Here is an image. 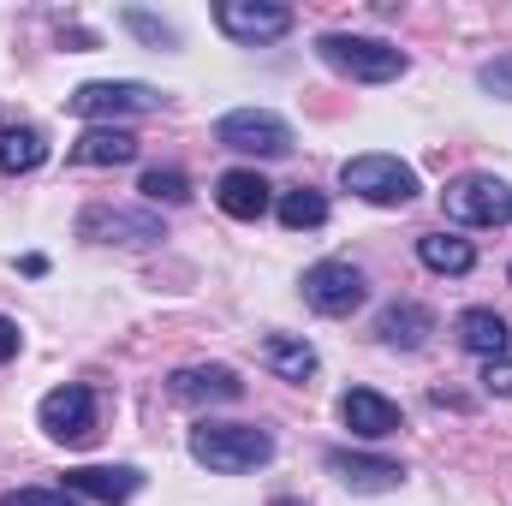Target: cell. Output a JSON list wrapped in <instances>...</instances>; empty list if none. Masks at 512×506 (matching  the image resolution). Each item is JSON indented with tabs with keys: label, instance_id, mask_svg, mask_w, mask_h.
Returning a JSON list of instances; mask_svg holds the SVG:
<instances>
[{
	"label": "cell",
	"instance_id": "24",
	"mask_svg": "<svg viewBox=\"0 0 512 506\" xmlns=\"http://www.w3.org/2000/svg\"><path fill=\"white\" fill-rule=\"evenodd\" d=\"M120 18H126V30H131V36H143L149 48H179V30H173L167 18H155V12H143V6H126Z\"/></svg>",
	"mask_w": 512,
	"mask_h": 506
},
{
	"label": "cell",
	"instance_id": "9",
	"mask_svg": "<svg viewBox=\"0 0 512 506\" xmlns=\"http://www.w3.org/2000/svg\"><path fill=\"white\" fill-rule=\"evenodd\" d=\"M298 286H304V304H310L316 316H352V310L370 298V286H364V268H358V262H340V256H328V262H310Z\"/></svg>",
	"mask_w": 512,
	"mask_h": 506
},
{
	"label": "cell",
	"instance_id": "11",
	"mask_svg": "<svg viewBox=\"0 0 512 506\" xmlns=\"http://www.w3.org/2000/svg\"><path fill=\"white\" fill-rule=\"evenodd\" d=\"M60 489L78 495V501L126 506L131 495L143 489V471H137V465H72V471L60 477Z\"/></svg>",
	"mask_w": 512,
	"mask_h": 506
},
{
	"label": "cell",
	"instance_id": "21",
	"mask_svg": "<svg viewBox=\"0 0 512 506\" xmlns=\"http://www.w3.org/2000/svg\"><path fill=\"white\" fill-rule=\"evenodd\" d=\"M48 161V137L36 126H0V173H36Z\"/></svg>",
	"mask_w": 512,
	"mask_h": 506
},
{
	"label": "cell",
	"instance_id": "16",
	"mask_svg": "<svg viewBox=\"0 0 512 506\" xmlns=\"http://www.w3.org/2000/svg\"><path fill=\"white\" fill-rule=\"evenodd\" d=\"M429 334H435V310L417 304V298H399V304H387L382 316H376V340H382L387 352H423Z\"/></svg>",
	"mask_w": 512,
	"mask_h": 506
},
{
	"label": "cell",
	"instance_id": "1",
	"mask_svg": "<svg viewBox=\"0 0 512 506\" xmlns=\"http://www.w3.org/2000/svg\"><path fill=\"white\" fill-rule=\"evenodd\" d=\"M191 459L215 477H245V471H262L274 459V435L256 429V423H197L191 429Z\"/></svg>",
	"mask_w": 512,
	"mask_h": 506
},
{
	"label": "cell",
	"instance_id": "20",
	"mask_svg": "<svg viewBox=\"0 0 512 506\" xmlns=\"http://www.w3.org/2000/svg\"><path fill=\"white\" fill-rule=\"evenodd\" d=\"M417 262L429 274H471L477 268V245L459 239V233H423L417 239Z\"/></svg>",
	"mask_w": 512,
	"mask_h": 506
},
{
	"label": "cell",
	"instance_id": "6",
	"mask_svg": "<svg viewBox=\"0 0 512 506\" xmlns=\"http://www.w3.org/2000/svg\"><path fill=\"white\" fill-rule=\"evenodd\" d=\"M215 143L233 155H256V161H280L292 155V126L274 108H233L215 120Z\"/></svg>",
	"mask_w": 512,
	"mask_h": 506
},
{
	"label": "cell",
	"instance_id": "15",
	"mask_svg": "<svg viewBox=\"0 0 512 506\" xmlns=\"http://www.w3.org/2000/svg\"><path fill=\"white\" fill-rule=\"evenodd\" d=\"M215 203H221V215H233V221H262V215L274 209V185H268L256 167H227V173L215 179Z\"/></svg>",
	"mask_w": 512,
	"mask_h": 506
},
{
	"label": "cell",
	"instance_id": "8",
	"mask_svg": "<svg viewBox=\"0 0 512 506\" xmlns=\"http://www.w3.org/2000/svg\"><path fill=\"white\" fill-rule=\"evenodd\" d=\"M215 24H221V36L239 42V48H268V42L292 36L298 12L280 6V0H221V6H215Z\"/></svg>",
	"mask_w": 512,
	"mask_h": 506
},
{
	"label": "cell",
	"instance_id": "14",
	"mask_svg": "<svg viewBox=\"0 0 512 506\" xmlns=\"http://www.w3.org/2000/svg\"><path fill=\"white\" fill-rule=\"evenodd\" d=\"M340 423L352 429V435H364V441H387V435H399V405L376 393V387H346L340 393Z\"/></svg>",
	"mask_w": 512,
	"mask_h": 506
},
{
	"label": "cell",
	"instance_id": "7",
	"mask_svg": "<svg viewBox=\"0 0 512 506\" xmlns=\"http://www.w3.org/2000/svg\"><path fill=\"white\" fill-rule=\"evenodd\" d=\"M66 108L78 120H131V114H155L161 108V90L155 84H137V78H96V84H78L66 96Z\"/></svg>",
	"mask_w": 512,
	"mask_h": 506
},
{
	"label": "cell",
	"instance_id": "2",
	"mask_svg": "<svg viewBox=\"0 0 512 506\" xmlns=\"http://www.w3.org/2000/svg\"><path fill=\"white\" fill-rule=\"evenodd\" d=\"M316 60L334 66V72L352 78V84H393V78L411 72L405 48H393V42H382V36H352V30L316 36Z\"/></svg>",
	"mask_w": 512,
	"mask_h": 506
},
{
	"label": "cell",
	"instance_id": "27",
	"mask_svg": "<svg viewBox=\"0 0 512 506\" xmlns=\"http://www.w3.org/2000/svg\"><path fill=\"white\" fill-rule=\"evenodd\" d=\"M483 393H495V399H512V358H495V364H483Z\"/></svg>",
	"mask_w": 512,
	"mask_h": 506
},
{
	"label": "cell",
	"instance_id": "12",
	"mask_svg": "<svg viewBox=\"0 0 512 506\" xmlns=\"http://www.w3.org/2000/svg\"><path fill=\"white\" fill-rule=\"evenodd\" d=\"M167 393L179 405H233V399H245V381L227 364H185L167 376Z\"/></svg>",
	"mask_w": 512,
	"mask_h": 506
},
{
	"label": "cell",
	"instance_id": "13",
	"mask_svg": "<svg viewBox=\"0 0 512 506\" xmlns=\"http://www.w3.org/2000/svg\"><path fill=\"white\" fill-rule=\"evenodd\" d=\"M328 471H334L352 495H393V489L405 483V465H399V459L352 453V447H334V453H328Z\"/></svg>",
	"mask_w": 512,
	"mask_h": 506
},
{
	"label": "cell",
	"instance_id": "3",
	"mask_svg": "<svg viewBox=\"0 0 512 506\" xmlns=\"http://www.w3.org/2000/svg\"><path fill=\"white\" fill-rule=\"evenodd\" d=\"M340 185L352 191V197H364V203H376V209H405L411 197H417V173L399 161V155H352L346 167H340Z\"/></svg>",
	"mask_w": 512,
	"mask_h": 506
},
{
	"label": "cell",
	"instance_id": "17",
	"mask_svg": "<svg viewBox=\"0 0 512 506\" xmlns=\"http://www.w3.org/2000/svg\"><path fill=\"white\" fill-rule=\"evenodd\" d=\"M453 334H459V346H465L471 358H483V364L507 358V316H501V310H489V304H471V310H459Z\"/></svg>",
	"mask_w": 512,
	"mask_h": 506
},
{
	"label": "cell",
	"instance_id": "23",
	"mask_svg": "<svg viewBox=\"0 0 512 506\" xmlns=\"http://www.w3.org/2000/svg\"><path fill=\"white\" fill-rule=\"evenodd\" d=\"M137 191H143L149 203H191V179H185L179 167H149V173L137 179Z\"/></svg>",
	"mask_w": 512,
	"mask_h": 506
},
{
	"label": "cell",
	"instance_id": "19",
	"mask_svg": "<svg viewBox=\"0 0 512 506\" xmlns=\"http://www.w3.org/2000/svg\"><path fill=\"white\" fill-rule=\"evenodd\" d=\"M262 364L280 381H298V387H304V381L316 376L322 358H316V346H310L304 334H268V340H262Z\"/></svg>",
	"mask_w": 512,
	"mask_h": 506
},
{
	"label": "cell",
	"instance_id": "22",
	"mask_svg": "<svg viewBox=\"0 0 512 506\" xmlns=\"http://www.w3.org/2000/svg\"><path fill=\"white\" fill-rule=\"evenodd\" d=\"M274 215H280L286 233H310V227H328V197L310 191V185H298V191H280Z\"/></svg>",
	"mask_w": 512,
	"mask_h": 506
},
{
	"label": "cell",
	"instance_id": "29",
	"mask_svg": "<svg viewBox=\"0 0 512 506\" xmlns=\"http://www.w3.org/2000/svg\"><path fill=\"white\" fill-rule=\"evenodd\" d=\"M274 506H304V501H274Z\"/></svg>",
	"mask_w": 512,
	"mask_h": 506
},
{
	"label": "cell",
	"instance_id": "5",
	"mask_svg": "<svg viewBox=\"0 0 512 506\" xmlns=\"http://www.w3.org/2000/svg\"><path fill=\"white\" fill-rule=\"evenodd\" d=\"M78 239L90 245H126V251H149L167 239L161 215L155 209H126V203H90L78 215Z\"/></svg>",
	"mask_w": 512,
	"mask_h": 506
},
{
	"label": "cell",
	"instance_id": "28",
	"mask_svg": "<svg viewBox=\"0 0 512 506\" xmlns=\"http://www.w3.org/2000/svg\"><path fill=\"white\" fill-rule=\"evenodd\" d=\"M18 346H24L18 322H12V316H0V364H12V358H18Z\"/></svg>",
	"mask_w": 512,
	"mask_h": 506
},
{
	"label": "cell",
	"instance_id": "18",
	"mask_svg": "<svg viewBox=\"0 0 512 506\" xmlns=\"http://www.w3.org/2000/svg\"><path fill=\"white\" fill-rule=\"evenodd\" d=\"M137 137H131L126 126H90L78 143H72V161L78 167H126V161H137Z\"/></svg>",
	"mask_w": 512,
	"mask_h": 506
},
{
	"label": "cell",
	"instance_id": "30",
	"mask_svg": "<svg viewBox=\"0 0 512 506\" xmlns=\"http://www.w3.org/2000/svg\"><path fill=\"white\" fill-rule=\"evenodd\" d=\"M507 280H512V268H507Z\"/></svg>",
	"mask_w": 512,
	"mask_h": 506
},
{
	"label": "cell",
	"instance_id": "26",
	"mask_svg": "<svg viewBox=\"0 0 512 506\" xmlns=\"http://www.w3.org/2000/svg\"><path fill=\"white\" fill-rule=\"evenodd\" d=\"M0 506H84V501L66 495V489H6Z\"/></svg>",
	"mask_w": 512,
	"mask_h": 506
},
{
	"label": "cell",
	"instance_id": "25",
	"mask_svg": "<svg viewBox=\"0 0 512 506\" xmlns=\"http://www.w3.org/2000/svg\"><path fill=\"white\" fill-rule=\"evenodd\" d=\"M477 90H483V96H495V102H512V48L477 66Z\"/></svg>",
	"mask_w": 512,
	"mask_h": 506
},
{
	"label": "cell",
	"instance_id": "10",
	"mask_svg": "<svg viewBox=\"0 0 512 506\" xmlns=\"http://www.w3.org/2000/svg\"><path fill=\"white\" fill-rule=\"evenodd\" d=\"M36 423H42L48 441H60V447H84V441H96V393H90L84 381H66V387L42 393Z\"/></svg>",
	"mask_w": 512,
	"mask_h": 506
},
{
	"label": "cell",
	"instance_id": "4",
	"mask_svg": "<svg viewBox=\"0 0 512 506\" xmlns=\"http://www.w3.org/2000/svg\"><path fill=\"white\" fill-rule=\"evenodd\" d=\"M441 209L459 227H507L512 221V185L495 179V173H459L441 191Z\"/></svg>",
	"mask_w": 512,
	"mask_h": 506
}]
</instances>
